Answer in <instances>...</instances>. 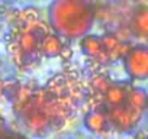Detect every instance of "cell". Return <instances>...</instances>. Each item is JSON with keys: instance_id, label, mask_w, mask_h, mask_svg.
I'll return each mask as SVG.
<instances>
[{"instance_id": "6da1fadb", "label": "cell", "mask_w": 148, "mask_h": 139, "mask_svg": "<svg viewBox=\"0 0 148 139\" xmlns=\"http://www.w3.org/2000/svg\"><path fill=\"white\" fill-rule=\"evenodd\" d=\"M95 19L96 9L89 0H55L48 7L51 29L65 39H82L89 35Z\"/></svg>"}, {"instance_id": "7a4b0ae2", "label": "cell", "mask_w": 148, "mask_h": 139, "mask_svg": "<svg viewBox=\"0 0 148 139\" xmlns=\"http://www.w3.org/2000/svg\"><path fill=\"white\" fill-rule=\"evenodd\" d=\"M123 70L129 80L142 81L148 78V45H132L129 52L122 59Z\"/></svg>"}, {"instance_id": "3957f363", "label": "cell", "mask_w": 148, "mask_h": 139, "mask_svg": "<svg viewBox=\"0 0 148 139\" xmlns=\"http://www.w3.org/2000/svg\"><path fill=\"white\" fill-rule=\"evenodd\" d=\"M106 113H108L109 123H112V126L121 132H129L135 129L142 117V112L136 110L128 103L119 107L106 109Z\"/></svg>"}, {"instance_id": "277c9868", "label": "cell", "mask_w": 148, "mask_h": 139, "mask_svg": "<svg viewBox=\"0 0 148 139\" xmlns=\"http://www.w3.org/2000/svg\"><path fill=\"white\" fill-rule=\"evenodd\" d=\"M80 46H82V51L95 62H97L99 65H106L109 64V55L103 46V42H102V36H97V35H93V33H89L86 35L84 38L80 39Z\"/></svg>"}, {"instance_id": "5b68a950", "label": "cell", "mask_w": 148, "mask_h": 139, "mask_svg": "<svg viewBox=\"0 0 148 139\" xmlns=\"http://www.w3.org/2000/svg\"><path fill=\"white\" fill-rule=\"evenodd\" d=\"M129 26L134 36L148 41V6H139L134 10Z\"/></svg>"}, {"instance_id": "8992f818", "label": "cell", "mask_w": 148, "mask_h": 139, "mask_svg": "<svg viewBox=\"0 0 148 139\" xmlns=\"http://www.w3.org/2000/svg\"><path fill=\"white\" fill-rule=\"evenodd\" d=\"M129 87L122 86V84H112L108 91L103 94V100L108 106V109L110 107H119L128 103V94H129Z\"/></svg>"}, {"instance_id": "52a82bcc", "label": "cell", "mask_w": 148, "mask_h": 139, "mask_svg": "<svg viewBox=\"0 0 148 139\" xmlns=\"http://www.w3.org/2000/svg\"><path fill=\"white\" fill-rule=\"evenodd\" d=\"M109 119L108 113L100 109H93L84 116V126L93 133H103L108 129Z\"/></svg>"}, {"instance_id": "ba28073f", "label": "cell", "mask_w": 148, "mask_h": 139, "mask_svg": "<svg viewBox=\"0 0 148 139\" xmlns=\"http://www.w3.org/2000/svg\"><path fill=\"white\" fill-rule=\"evenodd\" d=\"M64 48V44L61 41V36H58L57 33H51L48 35L39 45V54L45 58H55L61 55V51Z\"/></svg>"}, {"instance_id": "9c48e42d", "label": "cell", "mask_w": 148, "mask_h": 139, "mask_svg": "<svg viewBox=\"0 0 148 139\" xmlns=\"http://www.w3.org/2000/svg\"><path fill=\"white\" fill-rule=\"evenodd\" d=\"M18 45H19L23 57H35L39 54L41 42L36 38H34L29 32H21V35L18 38Z\"/></svg>"}, {"instance_id": "30bf717a", "label": "cell", "mask_w": 148, "mask_h": 139, "mask_svg": "<svg viewBox=\"0 0 148 139\" xmlns=\"http://www.w3.org/2000/svg\"><path fill=\"white\" fill-rule=\"evenodd\" d=\"M128 104H131L132 107H135L139 112H145V109H148V96L144 90L141 89H131L129 94H128Z\"/></svg>"}, {"instance_id": "8fae6325", "label": "cell", "mask_w": 148, "mask_h": 139, "mask_svg": "<svg viewBox=\"0 0 148 139\" xmlns=\"http://www.w3.org/2000/svg\"><path fill=\"white\" fill-rule=\"evenodd\" d=\"M26 32H29V33H31L34 38H36L39 42H42L48 35H51V33H52V32H51V26H49V25H47L45 22H41V20L31 23V25H29V28L26 29Z\"/></svg>"}, {"instance_id": "7c38bea8", "label": "cell", "mask_w": 148, "mask_h": 139, "mask_svg": "<svg viewBox=\"0 0 148 139\" xmlns=\"http://www.w3.org/2000/svg\"><path fill=\"white\" fill-rule=\"evenodd\" d=\"M110 86H112V84L109 83V80H108L105 76H95V77L92 78V87H93V90H95L96 93L102 94V96L108 91V89H109Z\"/></svg>"}, {"instance_id": "4fadbf2b", "label": "cell", "mask_w": 148, "mask_h": 139, "mask_svg": "<svg viewBox=\"0 0 148 139\" xmlns=\"http://www.w3.org/2000/svg\"><path fill=\"white\" fill-rule=\"evenodd\" d=\"M102 42H103V46H105L106 52L109 54L110 51H113V49L119 45L121 41L118 39V36H116L115 33H106V35L102 36Z\"/></svg>"}, {"instance_id": "5bb4252c", "label": "cell", "mask_w": 148, "mask_h": 139, "mask_svg": "<svg viewBox=\"0 0 148 139\" xmlns=\"http://www.w3.org/2000/svg\"><path fill=\"white\" fill-rule=\"evenodd\" d=\"M22 18H23V22L26 23H34V22H38L39 19V12L35 9V7H28L22 12Z\"/></svg>"}, {"instance_id": "9a60e30c", "label": "cell", "mask_w": 148, "mask_h": 139, "mask_svg": "<svg viewBox=\"0 0 148 139\" xmlns=\"http://www.w3.org/2000/svg\"><path fill=\"white\" fill-rule=\"evenodd\" d=\"M62 59H70L73 57V49L70 46H64L62 51H61V55H60Z\"/></svg>"}, {"instance_id": "2e32d148", "label": "cell", "mask_w": 148, "mask_h": 139, "mask_svg": "<svg viewBox=\"0 0 148 139\" xmlns=\"http://www.w3.org/2000/svg\"><path fill=\"white\" fill-rule=\"evenodd\" d=\"M5 139H29V138L23 133H8Z\"/></svg>"}, {"instance_id": "e0dca14e", "label": "cell", "mask_w": 148, "mask_h": 139, "mask_svg": "<svg viewBox=\"0 0 148 139\" xmlns=\"http://www.w3.org/2000/svg\"><path fill=\"white\" fill-rule=\"evenodd\" d=\"M6 135H8V132H6V127H5V120L0 117V139H5Z\"/></svg>"}]
</instances>
